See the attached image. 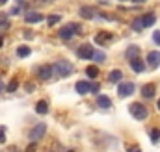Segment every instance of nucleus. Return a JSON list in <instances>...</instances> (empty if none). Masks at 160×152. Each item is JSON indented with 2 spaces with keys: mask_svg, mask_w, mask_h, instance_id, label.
<instances>
[{
  "mask_svg": "<svg viewBox=\"0 0 160 152\" xmlns=\"http://www.w3.org/2000/svg\"><path fill=\"white\" fill-rule=\"evenodd\" d=\"M30 52H32V50H30V46H26V45H22V46L17 48V56H19V58H28Z\"/></svg>",
  "mask_w": 160,
  "mask_h": 152,
  "instance_id": "18",
  "label": "nucleus"
},
{
  "mask_svg": "<svg viewBox=\"0 0 160 152\" xmlns=\"http://www.w3.org/2000/svg\"><path fill=\"white\" fill-rule=\"evenodd\" d=\"M128 112H130V115H132L134 119H138V121L147 119V108H145L143 104H140V102H132V104L128 106Z\"/></svg>",
  "mask_w": 160,
  "mask_h": 152,
  "instance_id": "2",
  "label": "nucleus"
},
{
  "mask_svg": "<svg viewBox=\"0 0 160 152\" xmlns=\"http://www.w3.org/2000/svg\"><path fill=\"white\" fill-rule=\"evenodd\" d=\"M132 2H136V4H140V2H145V0H132Z\"/></svg>",
  "mask_w": 160,
  "mask_h": 152,
  "instance_id": "31",
  "label": "nucleus"
},
{
  "mask_svg": "<svg viewBox=\"0 0 160 152\" xmlns=\"http://www.w3.org/2000/svg\"><path fill=\"white\" fill-rule=\"evenodd\" d=\"M77 56H78L80 59H93L95 50H93L91 45H82V46L78 48V52H77Z\"/></svg>",
  "mask_w": 160,
  "mask_h": 152,
  "instance_id": "6",
  "label": "nucleus"
},
{
  "mask_svg": "<svg viewBox=\"0 0 160 152\" xmlns=\"http://www.w3.org/2000/svg\"><path fill=\"white\" fill-rule=\"evenodd\" d=\"M155 83H145L143 87H142V95L145 97V98H153L155 97Z\"/></svg>",
  "mask_w": 160,
  "mask_h": 152,
  "instance_id": "14",
  "label": "nucleus"
},
{
  "mask_svg": "<svg viewBox=\"0 0 160 152\" xmlns=\"http://www.w3.org/2000/svg\"><path fill=\"white\" fill-rule=\"evenodd\" d=\"M80 34V24H67V26H63L62 30H60V39H63V41H69V39H73L75 36H78Z\"/></svg>",
  "mask_w": 160,
  "mask_h": 152,
  "instance_id": "1",
  "label": "nucleus"
},
{
  "mask_svg": "<svg viewBox=\"0 0 160 152\" xmlns=\"http://www.w3.org/2000/svg\"><path fill=\"white\" fill-rule=\"evenodd\" d=\"M97 91H99V83H93L91 85V93H97Z\"/></svg>",
  "mask_w": 160,
  "mask_h": 152,
  "instance_id": "30",
  "label": "nucleus"
},
{
  "mask_svg": "<svg viewBox=\"0 0 160 152\" xmlns=\"http://www.w3.org/2000/svg\"><path fill=\"white\" fill-rule=\"evenodd\" d=\"M80 17H82V19H95V17H97V13H95V9H93V7L84 6V7H80Z\"/></svg>",
  "mask_w": 160,
  "mask_h": 152,
  "instance_id": "12",
  "label": "nucleus"
},
{
  "mask_svg": "<svg viewBox=\"0 0 160 152\" xmlns=\"http://www.w3.org/2000/svg\"><path fill=\"white\" fill-rule=\"evenodd\" d=\"M93 59H95L97 63L104 61V52H97V50H95V56H93Z\"/></svg>",
  "mask_w": 160,
  "mask_h": 152,
  "instance_id": "26",
  "label": "nucleus"
},
{
  "mask_svg": "<svg viewBox=\"0 0 160 152\" xmlns=\"http://www.w3.org/2000/svg\"><path fill=\"white\" fill-rule=\"evenodd\" d=\"M140 21H142L143 28H147V26H153V24H155L157 17H155V13H145V15H142V17H140Z\"/></svg>",
  "mask_w": 160,
  "mask_h": 152,
  "instance_id": "13",
  "label": "nucleus"
},
{
  "mask_svg": "<svg viewBox=\"0 0 160 152\" xmlns=\"http://www.w3.org/2000/svg\"><path fill=\"white\" fill-rule=\"evenodd\" d=\"M134 58H140V46L130 45V46L127 48V59L130 61V59H134Z\"/></svg>",
  "mask_w": 160,
  "mask_h": 152,
  "instance_id": "16",
  "label": "nucleus"
},
{
  "mask_svg": "<svg viewBox=\"0 0 160 152\" xmlns=\"http://www.w3.org/2000/svg\"><path fill=\"white\" fill-rule=\"evenodd\" d=\"M0 46H2V37H0Z\"/></svg>",
  "mask_w": 160,
  "mask_h": 152,
  "instance_id": "35",
  "label": "nucleus"
},
{
  "mask_svg": "<svg viewBox=\"0 0 160 152\" xmlns=\"http://www.w3.org/2000/svg\"><path fill=\"white\" fill-rule=\"evenodd\" d=\"M132 93H134V83L132 82H123V83L118 85V95L123 97V98L125 97H130Z\"/></svg>",
  "mask_w": 160,
  "mask_h": 152,
  "instance_id": "7",
  "label": "nucleus"
},
{
  "mask_svg": "<svg viewBox=\"0 0 160 152\" xmlns=\"http://www.w3.org/2000/svg\"><path fill=\"white\" fill-rule=\"evenodd\" d=\"M121 78H123V73H121V71H118V69H116V71H112V73L108 74V80H110L112 83H118Z\"/></svg>",
  "mask_w": 160,
  "mask_h": 152,
  "instance_id": "19",
  "label": "nucleus"
},
{
  "mask_svg": "<svg viewBox=\"0 0 160 152\" xmlns=\"http://www.w3.org/2000/svg\"><path fill=\"white\" fill-rule=\"evenodd\" d=\"M153 41H155L157 45H160V30H155V32H153Z\"/></svg>",
  "mask_w": 160,
  "mask_h": 152,
  "instance_id": "27",
  "label": "nucleus"
},
{
  "mask_svg": "<svg viewBox=\"0 0 160 152\" xmlns=\"http://www.w3.org/2000/svg\"><path fill=\"white\" fill-rule=\"evenodd\" d=\"M147 65H151L153 69L160 67V52H158V50L149 52V56H147Z\"/></svg>",
  "mask_w": 160,
  "mask_h": 152,
  "instance_id": "8",
  "label": "nucleus"
},
{
  "mask_svg": "<svg viewBox=\"0 0 160 152\" xmlns=\"http://www.w3.org/2000/svg\"><path fill=\"white\" fill-rule=\"evenodd\" d=\"M128 152H142V149H140L138 145H132V147L128 149Z\"/></svg>",
  "mask_w": 160,
  "mask_h": 152,
  "instance_id": "29",
  "label": "nucleus"
},
{
  "mask_svg": "<svg viewBox=\"0 0 160 152\" xmlns=\"http://www.w3.org/2000/svg\"><path fill=\"white\" fill-rule=\"evenodd\" d=\"M130 69H132L134 73H143V71H145V65H143L142 58H134V59H130Z\"/></svg>",
  "mask_w": 160,
  "mask_h": 152,
  "instance_id": "11",
  "label": "nucleus"
},
{
  "mask_svg": "<svg viewBox=\"0 0 160 152\" xmlns=\"http://www.w3.org/2000/svg\"><path fill=\"white\" fill-rule=\"evenodd\" d=\"M45 132H47V124H45V122L36 124V128H32V132H30V139H32V143H36V141L43 139Z\"/></svg>",
  "mask_w": 160,
  "mask_h": 152,
  "instance_id": "5",
  "label": "nucleus"
},
{
  "mask_svg": "<svg viewBox=\"0 0 160 152\" xmlns=\"http://www.w3.org/2000/svg\"><path fill=\"white\" fill-rule=\"evenodd\" d=\"M36 112H38L39 115H45L47 112H48V104H47L45 100H39V102H38V106H36Z\"/></svg>",
  "mask_w": 160,
  "mask_h": 152,
  "instance_id": "20",
  "label": "nucleus"
},
{
  "mask_svg": "<svg viewBox=\"0 0 160 152\" xmlns=\"http://www.w3.org/2000/svg\"><path fill=\"white\" fill-rule=\"evenodd\" d=\"M60 19H62L60 15H48V19H47V22H48V26H54V24H56V22H58Z\"/></svg>",
  "mask_w": 160,
  "mask_h": 152,
  "instance_id": "23",
  "label": "nucleus"
},
{
  "mask_svg": "<svg viewBox=\"0 0 160 152\" xmlns=\"http://www.w3.org/2000/svg\"><path fill=\"white\" fill-rule=\"evenodd\" d=\"M86 74L89 76V78H97V76H99V69H97L95 65H89V67L86 69Z\"/></svg>",
  "mask_w": 160,
  "mask_h": 152,
  "instance_id": "21",
  "label": "nucleus"
},
{
  "mask_svg": "<svg viewBox=\"0 0 160 152\" xmlns=\"http://www.w3.org/2000/svg\"><path fill=\"white\" fill-rule=\"evenodd\" d=\"M132 30H136V32H142V30H143V24H142L140 19H134V21H132Z\"/></svg>",
  "mask_w": 160,
  "mask_h": 152,
  "instance_id": "22",
  "label": "nucleus"
},
{
  "mask_svg": "<svg viewBox=\"0 0 160 152\" xmlns=\"http://www.w3.org/2000/svg\"><path fill=\"white\" fill-rule=\"evenodd\" d=\"M6 2H8V0H0V4H6Z\"/></svg>",
  "mask_w": 160,
  "mask_h": 152,
  "instance_id": "33",
  "label": "nucleus"
},
{
  "mask_svg": "<svg viewBox=\"0 0 160 152\" xmlns=\"http://www.w3.org/2000/svg\"><path fill=\"white\" fill-rule=\"evenodd\" d=\"M17 87H19V82H17V80H11V82L8 83V87H6V89H8L9 93H13V91H15Z\"/></svg>",
  "mask_w": 160,
  "mask_h": 152,
  "instance_id": "24",
  "label": "nucleus"
},
{
  "mask_svg": "<svg viewBox=\"0 0 160 152\" xmlns=\"http://www.w3.org/2000/svg\"><path fill=\"white\" fill-rule=\"evenodd\" d=\"M24 21H26V22H30V24H38V22L43 21V15H41L39 11H30V13H26Z\"/></svg>",
  "mask_w": 160,
  "mask_h": 152,
  "instance_id": "9",
  "label": "nucleus"
},
{
  "mask_svg": "<svg viewBox=\"0 0 160 152\" xmlns=\"http://www.w3.org/2000/svg\"><path fill=\"white\" fill-rule=\"evenodd\" d=\"M158 110H160V98H158Z\"/></svg>",
  "mask_w": 160,
  "mask_h": 152,
  "instance_id": "34",
  "label": "nucleus"
},
{
  "mask_svg": "<svg viewBox=\"0 0 160 152\" xmlns=\"http://www.w3.org/2000/svg\"><path fill=\"white\" fill-rule=\"evenodd\" d=\"M112 34H106V32H101V34H97L95 36V43L97 45H108V43H112Z\"/></svg>",
  "mask_w": 160,
  "mask_h": 152,
  "instance_id": "10",
  "label": "nucleus"
},
{
  "mask_svg": "<svg viewBox=\"0 0 160 152\" xmlns=\"http://www.w3.org/2000/svg\"><path fill=\"white\" fill-rule=\"evenodd\" d=\"M97 104H99L101 108H112V100H110L106 95H99V97H97Z\"/></svg>",
  "mask_w": 160,
  "mask_h": 152,
  "instance_id": "17",
  "label": "nucleus"
},
{
  "mask_svg": "<svg viewBox=\"0 0 160 152\" xmlns=\"http://www.w3.org/2000/svg\"><path fill=\"white\" fill-rule=\"evenodd\" d=\"M75 89H77L78 95H88V93L91 91V83H88V82H78V83L75 85Z\"/></svg>",
  "mask_w": 160,
  "mask_h": 152,
  "instance_id": "15",
  "label": "nucleus"
},
{
  "mask_svg": "<svg viewBox=\"0 0 160 152\" xmlns=\"http://www.w3.org/2000/svg\"><path fill=\"white\" fill-rule=\"evenodd\" d=\"M151 141H153V143H158V141H160V130H158V128L151 132Z\"/></svg>",
  "mask_w": 160,
  "mask_h": 152,
  "instance_id": "25",
  "label": "nucleus"
},
{
  "mask_svg": "<svg viewBox=\"0 0 160 152\" xmlns=\"http://www.w3.org/2000/svg\"><path fill=\"white\" fill-rule=\"evenodd\" d=\"M2 89H4V83H2V82H0V91H2Z\"/></svg>",
  "mask_w": 160,
  "mask_h": 152,
  "instance_id": "32",
  "label": "nucleus"
},
{
  "mask_svg": "<svg viewBox=\"0 0 160 152\" xmlns=\"http://www.w3.org/2000/svg\"><path fill=\"white\" fill-rule=\"evenodd\" d=\"M36 74L39 76V80L48 82V80L52 78V74H54V67H52V65H41V67L36 69Z\"/></svg>",
  "mask_w": 160,
  "mask_h": 152,
  "instance_id": "4",
  "label": "nucleus"
},
{
  "mask_svg": "<svg viewBox=\"0 0 160 152\" xmlns=\"http://www.w3.org/2000/svg\"><path fill=\"white\" fill-rule=\"evenodd\" d=\"M4 141H6V128L0 126V143H4Z\"/></svg>",
  "mask_w": 160,
  "mask_h": 152,
  "instance_id": "28",
  "label": "nucleus"
},
{
  "mask_svg": "<svg viewBox=\"0 0 160 152\" xmlns=\"http://www.w3.org/2000/svg\"><path fill=\"white\" fill-rule=\"evenodd\" d=\"M54 71H56V74L60 76V78H65V76L73 74V65L69 61H58L54 65Z\"/></svg>",
  "mask_w": 160,
  "mask_h": 152,
  "instance_id": "3",
  "label": "nucleus"
}]
</instances>
